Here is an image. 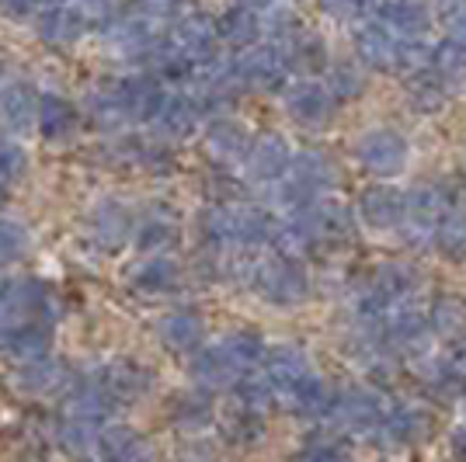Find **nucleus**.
<instances>
[{
  "instance_id": "nucleus-53",
  "label": "nucleus",
  "mask_w": 466,
  "mask_h": 462,
  "mask_svg": "<svg viewBox=\"0 0 466 462\" xmlns=\"http://www.w3.org/2000/svg\"><path fill=\"white\" fill-rule=\"evenodd\" d=\"M240 7H251V11H265V7H272V0H237Z\"/></svg>"
},
{
  "instance_id": "nucleus-25",
  "label": "nucleus",
  "mask_w": 466,
  "mask_h": 462,
  "mask_svg": "<svg viewBox=\"0 0 466 462\" xmlns=\"http://www.w3.org/2000/svg\"><path fill=\"white\" fill-rule=\"evenodd\" d=\"M39 35L46 45H56V49H66L87 32L84 21L66 7V4H53V7H42L39 15Z\"/></svg>"
},
{
  "instance_id": "nucleus-28",
  "label": "nucleus",
  "mask_w": 466,
  "mask_h": 462,
  "mask_svg": "<svg viewBox=\"0 0 466 462\" xmlns=\"http://www.w3.org/2000/svg\"><path fill=\"white\" fill-rule=\"evenodd\" d=\"M35 126L46 139H63L77 129V108L63 95H42L35 108Z\"/></svg>"
},
{
  "instance_id": "nucleus-45",
  "label": "nucleus",
  "mask_w": 466,
  "mask_h": 462,
  "mask_svg": "<svg viewBox=\"0 0 466 462\" xmlns=\"http://www.w3.org/2000/svg\"><path fill=\"white\" fill-rule=\"evenodd\" d=\"M324 15H330L334 21H355L362 18L372 7V0H320Z\"/></svg>"
},
{
  "instance_id": "nucleus-26",
  "label": "nucleus",
  "mask_w": 466,
  "mask_h": 462,
  "mask_svg": "<svg viewBox=\"0 0 466 462\" xmlns=\"http://www.w3.org/2000/svg\"><path fill=\"white\" fill-rule=\"evenodd\" d=\"M431 247L442 254L446 261H466V212L463 209H446L435 219V230H431Z\"/></svg>"
},
{
  "instance_id": "nucleus-50",
  "label": "nucleus",
  "mask_w": 466,
  "mask_h": 462,
  "mask_svg": "<svg viewBox=\"0 0 466 462\" xmlns=\"http://www.w3.org/2000/svg\"><path fill=\"white\" fill-rule=\"evenodd\" d=\"M181 462H219V456H216L209 445H188L185 452H181Z\"/></svg>"
},
{
  "instance_id": "nucleus-12",
  "label": "nucleus",
  "mask_w": 466,
  "mask_h": 462,
  "mask_svg": "<svg viewBox=\"0 0 466 462\" xmlns=\"http://www.w3.org/2000/svg\"><path fill=\"white\" fill-rule=\"evenodd\" d=\"M292 160V150L289 143L282 139V136H258L251 139V146H248V156H244V164H248V174H251L254 181H261V185H275L286 167H289Z\"/></svg>"
},
{
  "instance_id": "nucleus-40",
  "label": "nucleus",
  "mask_w": 466,
  "mask_h": 462,
  "mask_svg": "<svg viewBox=\"0 0 466 462\" xmlns=\"http://www.w3.org/2000/svg\"><path fill=\"white\" fill-rule=\"evenodd\" d=\"M227 435H230L233 442H240V445L258 442V438L265 435V417H261L258 410L237 407V410L230 414V421H227Z\"/></svg>"
},
{
  "instance_id": "nucleus-38",
  "label": "nucleus",
  "mask_w": 466,
  "mask_h": 462,
  "mask_svg": "<svg viewBox=\"0 0 466 462\" xmlns=\"http://www.w3.org/2000/svg\"><path fill=\"white\" fill-rule=\"evenodd\" d=\"M446 97H449V91L431 77V74H425V77H418L410 84V105H414L418 112H425V116L442 112V108H446Z\"/></svg>"
},
{
  "instance_id": "nucleus-2",
  "label": "nucleus",
  "mask_w": 466,
  "mask_h": 462,
  "mask_svg": "<svg viewBox=\"0 0 466 462\" xmlns=\"http://www.w3.org/2000/svg\"><path fill=\"white\" fill-rule=\"evenodd\" d=\"M244 286H251L261 299L275 306H296L310 296V278L299 268V261L289 254H272V257H251Z\"/></svg>"
},
{
  "instance_id": "nucleus-13",
  "label": "nucleus",
  "mask_w": 466,
  "mask_h": 462,
  "mask_svg": "<svg viewBox=\"0 0 466 462\" xmlns=\"http://www.w3.org/2000/svg\"><path fill=\"white\" fill-rule=\"evenodd\" d=\"M279 400L289 407L296 417L317 421V417H328L330 414L334 393H330V386L324 383L317 372H307V376H303V379H296L286 393H279Z\"/></svg>"
},
{
  "instance_id": "nucleus-42",
  "label": "nucleus",
  "mask_w": 466,
  "mask_h": 462,
  "mask_svg": "<svg viewBox=\"0 0 466 462\" xmlns=\"http://www.w3.org/2000/svg\"><path fill=\"white\" fill-rule=\"evenodd\" d=\"M28 251V230L15 219H0V265H15Z\"/></svg>"
},
{
  "instance_id": "nucleus-20",
  "label": "nucleus",
  "mask_w": 466,
  "mask_h": 462,
  "mask_svg": "<svg viewBox=\"0 0 466 462\" xmlns=\"http://www.w3.org/2000/svg\"><path fill=\"white\" fill-rule=\"evenodd\" d=\"M307 372H310V362H307V355L296 345H279L272 351H265V379L272 383L275 400H279V393H286Z\"/></svg>"
},
{
  "instance_id": "nucleus-36",
  "label": "nucleus",
  "mask_w": 466,
  "mask_h": 462,
  "mask_svg": "<svg viewBox=\"0 0 466 462\" xmlns=\"http://www.w3.org/2000/svg\"><path fill=\"white\" fill-rule=\"evenodd\" d=\"M219 345L227 347V355L237 362V368H240L244 376H248V372H254V368H258V362L265 358V345H261V337H258V334H251V330H237V334H230V337H223Z\"/></svg>"
},
{
  "instance_id": "nucleus-11",
  "label": "nucleus",
  "mask_w": 466,
  "mask_h": 462,
  "mask_svg": "<svg viewBox=\"0 0 466 462\" xmlns=\"http://www.w3.org/2000/svg\"><path fill=\"white\" fill-rule=\"evenodd\" d=\"M431 431V417H428L421 407H387L383 421L376 427V438H383L393 448H408V445H418Z\"/></svg>"
},
{
  "instance_id": "nucleus-22",
  "label": "nucleus",
  "mask_w": 466,
  "mask_h": 462,
  "mask_svg": "<svg viewBox=\"0 0 466 462\" xmlns=\"http://www.w3.org/2000/svg\"><path fill=\"white\" fill-rule=\"evenodd\" d=\"M248 146H251V133L240 122H233V118H213L209 122V129H206V150L216 160H223V164L244 160Z\"/></svg>"
},
{
  "instance_id": "nucleus-9",
  "label": "nucleus",
  "mask_w": 466,
  "mask_h": 462,
  "mask_svg": "<svg viewBox=\"0 0 466 462\" xmlns=\"http://www.w3.org/2000/svg\"><path fill=\"white\" fill-rule=\"evenodd\" d=\"M91 383L105 393L108 404L118 407V404H129V400H139L154 386V372L137 366V362H112V366L101 368Z\"/></svg>"
},
{
  "instance_id": "nucleus-15",
  "label": "nucleus",
  "mask_w": 466,
  "mask_h": 462,
  "mask_svg": "<svg viewBox=\"0 0 466 462\" xmlns=\"http://www.w3.org/2000/svg\"><path fill=\"white\" fill-rule=\"evenodd\" d=\"M428 316L414 306H393L383 316V341L387 347H400V351H418L428 341Z\"/></svg>"
},
{
  "instance_id": "nucleus-41",
  "label": "nucleus",
  "mask_w": 466,
  "mask_h": 462,
  "mask_svg": "<svg viewBox=\"0 0 466 462\" xmlns=\"http://www.w3.org/2000/svg\"><path fill=\"white\" fill-rule=\"evenodd\" d=\"M328 91L334 97H341V101H351V97H359L366 91V74H362L355 63H338L334 74H330Z\"/></svg>"
},
{
  "instance_id": "nucleus-8",
  "label": "nucleus",
  "mask_w": 466,
  "mask_h": 462,
  "mask_svg": "<svg viewBox=\"0 0 466 462\" xmlns=\"http://www.w3.org/2000/svg\"><path fill=\"white\" fill-rule=\"evenodd\" d=\"M334 108H338V101L320 80L307 77L286 87V112L307 129H328L334 122Z\"/></svg>"
},
{
  "instance_id": "nucleus-31",
  "label": "nucleus",
  "mask_w": 466,
  "mask_h": 462,
  "mask_svg": "<svg viewBox=\"0 0 466 462\" xmlns=\"http://www.w3.org/2000/svg\"><path fill=\"white\" fill-rule=\"evenodd\" d=\"M428 63H431V77L439 80L446 91L463 87L466 84V49L463 45H456L452 39L439 42V45L431 49Z\"/></svg>"
},
{
  "instance_id": "nucleus-35",
  "label": "nucleus",
  "mask_w": 466,
  "mask_h": 462,
  "mask_svg": "<svg viewBox=\"0 0 466 462\" xmlns=\"http://www.w3.org/2000/svg\"><path fill=\"white\" fill-rule=\"evenodd\" d=\"M175 421L185 431H202L206 424L213 421V400H209V393L188 389V393L175 397Z\"/></svg>"
},
{
  "instance_id": "nucleus-19",
  "label": "nucleus",
  "mask_w": 466,
  "mask_h": 462,
  "mask_svg": "<svg viewBox=\"0 0 466 462\" xmlns=\"http://www.w3.org/2000/svg\"><path fill=\"white\" fill-rule=\"evenodd\" d=\"M279 45V53L286 56V66L289 70H303V74H320L328 66V45L320 35H313L307 28H296L289 39L272 42Z\"/></svg>"
},
{
  "instance_id": "nucleus-23",
  "label": "nucleus",
  "mask_w": 466,
  "mask_h": 462,
  "mask_svg": "<svg viewBox=\"0 0 466 462\" xmlns=\"http://www.w3.org/2000/svg\"><path fill=\"white\" fill-rule=\"evenodd\" d=\"M97 456L101 462H143L147 448H143V438L129 424H108L97 431Z\"/></svg>"
},
{
  "instance_id": "nucleus-29",
  "label": "nucleus",
  "mask_w": 466,
  "mask_h": 462,
  "mask_svg": "<svg viewBox=\"0 0 466 462\" xmlns=\"http://www.w3.org/2000/svg\"><path fill=\"white\" fill-rule=\"evenodd\" d=\"M216 32H219V42H227L233 49H251L254 42L261 39V18L251 7L233 4L230 11L216 21Z\"/></svg>"
},
{
  "instance_id": "nucleus-44",
  "label": "nucleus",
  "mask_w": 466,
  "mask_h": 462,
  "mask_svg": "<svg viewBox=\"0 0 466 462\" xmlns=\"http://www.w3.org/2000/svg\"><path fill=\"white\" fill-rule=\"evenodd\" d=\"M185 0H133V15L154 21V25H164V21L177 18Z\"/></svg>"
},
{
  "instance_id": "nucleus-5",
  "label": "nucleus",
  "mask_w": 466,
  "mask_h": 462,
  "mask_svg": "<svg viewBox=\"0 0 466 462\" xmlns=\"http://www.w3.org/2000/svg\"><path fill=\"white\" fill-rule=\"evenodd\" d=\"M387 414V400L380 389L372 386H349L334 397L330 404V417L341 431L349 435H376V427Z\"/></svg>"
},
{
  "instance_id": "nucleus-48",
  "label": "nucleus",
  "mask_w": 466,
  "mask_h": 462,
  "mask_svg": "<svg viewBox=\"0 0 466 462\" xmlns=\"http://www.w3.org/2000/svg\"><path fill=\"white\" fill-rule=\"evenodd\" d=\"M446 368L456 383H466V337H460V341L452 345V351H449V358H446Z\"/></svg>"
},
{
  "instance_id": "nucleus-27",
  "label": "nucleus",
  "mask_w": 466,
  "mask_h": 462,
  "mask_svg": "<svg viewBox=\"0 0 466 462\" xmlns=\"http://www.w3.org/2000/svg\"><path fill=\"white\" fill-rule=\"evenodd\" d=\"M160 341L171 351H198L202 347V316L192 309H175L160 320Z\"/></svg>"
},
{
  "instance_id": "nucleus-7",
  "label": "nucleus",
  "mask_w": 466,
  "mask_h": 462,
  "mask_svg": "<svg viewBox=\"0 0 466 462\" xmlns=\"http://www.w3.org/2000/svg\"><path fill=\"white\" fill-rule=\"evenodd\" d=\"M233 74H237V80H240V87L275 91V87L286 84L289 66H286V56L279 53V45H272V42L258 45V42H254L251 49H244L240 59L233 63Z\"/></svg>"
},
{
  "instance_id": "nucleus-14",
  "label": "nucleus",
  "mask_w": 466,
  "mask_h": 462,
  "mask_svg": "<svg viewBox=\"0 0 466 462\" xmlns=\"http://www.w3.org/2000/svg\"><path fill=\"white\" fill-rule=\"evenodd\" d=\"M116 87H118V97H122V108H126L129 122H154L157 108H160V101L167 95V91L160 87V80L150 77V74L116 80Z\"/></svg>"
},
{
  "instance_id": "nucleus-43",
  "label": "nucleus",
  "mask_w": 466,
  "mask_h": 462,
  "mask_svg": "<svg viewBox=\"0 0 466 462\" xmlns=\"http://www.w3.org/2000/svg\"><path fill=\"white\" fill-rule=\"evenodd\" d=\"M28 171V156L15 143H4L0 146V188H15L21 177Z\"/></svg>"
},
{
  "instance_id": "nucleus-33",
  "label": "nucleus",
  "mask_w": 466,
  "mask_h": 462,
  "mask_svg": "<svg viewBox=\"0 0 466 462\" xmlns=\"http://www.w3.org/2000/svg\"><path fill=\"white\" fill-rule=\"evenodd\" d=\"M63 383H66V366L53 362L49 355L35 358V362H25V368H21V386L32 393H56Z\"/></svg>"
},
{
  "instance_id": "nucleus-21",
  "label": "nucleus",
  "mask_w": 466,
  "mask_h": 462,
  "mask_svg": "<svg viewBox=\"0 0 466 462\" xmlns=\"http://www.w3.org/2000/svg\"><path fill=\"white\" fill-rule=\"evenodd\" d=\"M198 118H202V112L192 101V95H164L154 116V126L164 136H171V139H185V136L195 133Z\"/></svg>"
},
{
  "instance_id": "nucleus-39",
  "label": "nucleus",
  "mask_w": 466,
  "mask_h": 462,
  "mask_svg": "<svg viewBox=\"0 0 466 462\" xmlns=\"http://www.w3.org/2000/svg\"><path fill=\"white\" fill-rule=\"evenodd\" d=\"M177 236V226L167 219V216H150V219H143L137 230V244L143 251H160V247H167V244H175Z\"/></svg>"
},
{
  "instance_id": "nucleus-47",
  "label": "nucleus",
  "mask_w": 466,
  "mask_h": 462,
  "mask_svg": "<svg viewBox=\"0 0 466 462\" xmlns=\"http://www.w3.org/2000/svg\"><path fill=\"white\" fill-rule=\"evenodd\" d=\"M296 462H349V456L338 452L334 445H310V448L299 452V459Z\"/></svg>"
},
{
  "instance_id": "nucleus-10",
  "label": "nucleus",
  "mask_w": 466,
  "mask_h": 462,
  "mask_svg": "<svg viewBox=\"0 0 466 462\" xmlns=\"http://www.w3.org/2000/svg\"><path fill=\"white\" fill-rule=\"evenodd\" d=\"M404 192L400 188H390V185H372L359 198V219L370 226V230L390 233L404 223Z\"/></svg>"
},
{
  "instance_id": "nucleus-30",
  "label": "nucleus",
  "mask_w": 466,
  "mask_h": 462,
  "mask_svg": "<svg viewBox=\"0 0 466 462\" xmlns=\"http://www.w3.org/2000/svg\"><path fill=\"white\" fill-rule=\"evenodd\" d=\"M129 236H133V216L118 202H105L95 212V240L105 251H118Z\"/></svg>"
},
{
  "instance_id": "nucleus-17",
  "label": "nucleus",
  "mask_w": 466,
  "mask_h": 462,
  "mask_svg": "<svg viewBox=\"0 0 466 462\" xmlns=\"http://www.w3.org/2000/svg\"><path fill=\"white\" fill-rule=\"evenodd\" d=\"M380 25L404 39H421L428 32V7L425 0H372Z\"/></svg>"
},
{
  "instance_id": "nucleus-3",
  "label": "nucleus",
  "mask_w": 466,
  "mask_h": 462,
  "mask_svg": "<svg viewBox=\"0 0 466 462\" xmlns=\"http://www.w3.org/2000/svg\"><path fill=\"white\" fill-rule=\"evenodd\" d=\"M334 181H338V167L330 164L328 154H320V150H299V154H292L286 174L275 181L279 185V202L289 212L303 209V206H310L313 198L330 192Z\"/></svg>"
},
{
  "instance_id": "nucleus-52",
  "label": "nucleus",
  "mask_w": 466,
  "mask_h": 462,
  "mask_svg": "<svg viewBox=\"0 0 466 462\" xmlns=\"http://www.w3.org/2000/svg\"><path fill=\"white\" fill-rule=\"evenodd\" d=\"M452 456H456V462H466V427H456L452 431Z\"/></svg>"
},
{
  "instance_id": "nucleus-18",
  "label": "nucleus",
  "mask_w": 466,
  "mask_h": 462,
  "mask_svg": "<svg viewBox=\"0 0 466 462\" xmlns=\"http://www.w3.org/2000/svg\"><path fill=\"white\" fill-rule=\"evenodd\" d=\"M49 345H53V327H49V320H18V324H7L4 351L21 358V362L46 358V355H49Z\"/></svg>"
},
{
  "instance_id": "nucleus-24",
  "label": "nucleus",
  "mask_w": 466,
  "mask_h": 462,
  "mask_svg": "<svg viewBox=\"0 0 466 462\" xmlns=\"http://www.w3.org/2000/svg\"><path fill=\"white\" fill-rule=\"evenodd\" d=\"M35 108H39V95L28 84H7L0 91V122L11 133H28L35 122Z\"/></svg>"
},
{
  "instance_id": "nucleus-51",
  "label": "nucleus",
  "mask_w": 466,
  "mask_h": 462,
  "mask_svg": "<svg viewBox=\"0 0 466 462\" xmlns=\"http://www.w3.org/2000/svg\"><path fill=\"white\" fill-rule=\"evenodd\" d=\"M466 7V0H435V11H439V18L446 21V18H452L456 11H463Z\"/></svg>"
},
{
  "instance_id": "nucleus-34",
  "label": "nucleus",
  "mask_w": 466,
  "mask_h": 462,
  "mask_svg": "<svg viewBox=\"0 0 466 462\" xmlns=\"http://www.w3.org/2000/svg\"><path fill=\"white\" fill-rule=\"evenodd\" d=\"M133 286L147 296H160V292L175 289L177 286V265L167 257H150L147 265H139L133 275Z\"/></svg>"
},
{
  "instance_id": "nucleus-37",
  "label": "nucleus",
  "mask_w": 466,
  "mask_h": 462,
  "mask_svg": "<svg viewBox=\"0 0 466 462\" xmlns=\"http://www.w3.org/2000/svg\"><path fill=\"white\" fill-rule=\"evenodd\" d=\"M91 118H95L101 129H118V126L129 122L116 84H108V87H101V91L91 95Z\"/></svg>"
},
{
  "instance_id": "nucleus-46",
  "label": "nucleus",
  "mask_w": 466,
  "mask_h": 462,
  "mask_svg": "<svg viewBox=\"0 0 466 462\" xmlns=\"http://www.w3.org/2000/svg\"><path fill=\"white\" fill-rule=\"evenodd\" d=\"M42 7V0H0V11L7 15V18H15V21H28V18H35Z\"/></svg>"
},
{
  "instance_id": "nucleus-4",
  "label": "nucleus",
  "mask_w": 466,
  "mask_h": 462,
  "mask_svg": "<svg viewBox=\"0 0 466 462\" xmlns=\"http://www.w3.org/2000/svg\"><path fill=\"white\" fill-rule=\"evenodd\" d=\"M355 53H359V59H362L370 70H380V74L418 70V66L425 63L421 39H404V35L390 32L387 25H380V21L362 25V28L355 32Z\"/></svg>"
},
{
  "instance_id": "nucleus-32",
  "label": "nucleus",
  "mask_w": 466,
  "mask_h": 462,
  "mask_svg": "<svg viewBox=\"0 0 466 462\" xmlns=\"http://www.w3.org/2000/svg\"><path fill=\"white\" fill-rule=\"evenodd\" d=\"M428 330L442 334V337H456L466 330V299L456 292H442L435 296V303L428 309Z\"/></svg>"
},
{
  "instance_id": "nucleus-6",
  "label": "nucleus",
  "mask_w": 466,
  "mask_h": 462,
  "mask_svg": "<svg viewBox=\"0 0 466 462\" xmlns=\"http://www.w3.org/2000/svg\"><path fill=\"white\" fill-rule=\"evenodd\" d=\"M355 156H359V164L372 177H397V174L408 167L410 143L408 136H400L397 129H370V133L359 136Z\"/></svg>"
},
{
  "instance_id": "nucleus-16",
  "label": "nucleus",
  "mask_w": 466,
  "mask_h": 462,
  "mask_svg": "<svg viewBox=\"0 0 466 462\" xmlns=\"http://www.w3.org/2000/svg\"><path fill=\"white\" fill-rule=\"evenodd\" d=\"M244 372L237 368L227 347L223 345H209V347H198L192 351V379L202 389H223V386H237Z\"/></svg>"
},
{
  "instance_id": "nucleus-1",
  "label": "nucleus",
  "mask_w": 466,
  "mask_h": 462,
  "mask_svg": "<svg viewBox=\"0 0 466 462\" xmlns=\"http://www.w3.org/2000/svg\"><path fill=\"white\" fill-rule=\"evenodd\" d=\"M202 230L216 247H261L272 244L275 219L258 206L223 202L202 216Z\"/></svg>"
},
{
  "instance_id": "nucleus-49",
  "label": "nucleus",
  "mask_w": 466,
  "mask_h": 462,
  "mask_svg": "<svg viewBox=\"0 0 466 462\" xmlns=\"http://www.w3.org/2000/svg\"><path fill=\"white\" fill-rule=\"evenodd\" d=\"M446 28H449V39L466 49V7L463 11H456L452 18H446Z\"/></svg>"
},
{
  "instance_id": "nucleus-54",
  "label": "nucleus",
  "mask_w": 466,
  "mask_h": 462,
  "mask_svg": "<svg viewBox=\"0 0 466 462\" xmlns=\"http://www.w3.org/2000/svg\"><path fill=\"white\" fill-rule=\"evenodd\" d=\"M4 337H7V324L0 320V351H4Z\"/></svg>"
}]
</instances>
